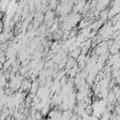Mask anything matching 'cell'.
Masks as SVG:
<instances>
[{
    "label": "cell",
    "mask_w": 120,
    "mask_h": 120,
    "mask_svg": "<svg viewBox=\"0 0 120 120\" xmlns=\"http://www.w3.org/2000/svg\"><path fill=\"white\" fill-rule=\"evenodd\" d=\"M49 112H50V107H49L48 105H45V106H43V107L40 109V114L42 115V117L45 116V115H48Z\"/></svg>",
    "instance_id": "1"
}]
</instances>
